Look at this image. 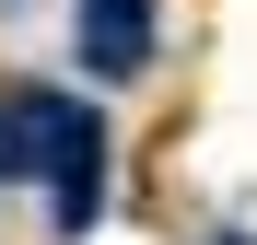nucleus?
I'll return each mask as SVG.
<instances>
[{"label": "nucleus", "mask_w": 257, "mask_h": 245, "mask_svg": "<svg viewBox=\"0 0 257 245\" xmlns=\"http://www.w3.org/2000/svg\"><path fill=\"white\" fill-rule=\"evenodd\" d=\"M0 175H47V222L82 245L105 210V117L59 82H12L0 94Z\"/></svg>", "instance_id": "obj_1"}, {"label": "nucleus", "mask_w": 257, "mask_h": 245, "mask_svg": "<svg viewBox=\"0 0 257 245\" xmlns=\"http://www.w3.org/2000/svg\"><path fill=\"white\" fill-rule=\"evenodd\" d=\"M70 47L94 82H141L152 70V0H70Z\"/></svg>", "instance_id": "obj_2"}, {"label": "nucleus", "mask_w": 257, "mask_h": 245, "mask_svg": "<svg viewBox=\"0 0 257 245\" xmlns=\"http://www.w3.org/2000/svg\"><path fill=\"white\" fill-rule=\"evenodd\" d=\"M222 245H245V233H222Z\"/></svg>", "instance_id": "obj_3"}]
</instances>
